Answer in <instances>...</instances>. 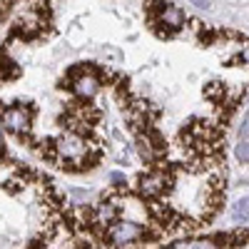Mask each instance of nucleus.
<instances>
[{"instance_id":"nucleus-1","label":"nucleus","mask_w":249,"mask_h":249,"mask_svg":"<svg viewBox=\"0 0 249 249\" xmlns=\"http://www.w3.org/2000/svg\"><path fill=\"white\" fill-rule=\"evenodd\" d=\"M105 234H107L112 247H124V244H132V242L144 239L142 227H137L135 222H112Z\"/></svg>"},{"instance_id":"nucleus-2","label":"nucleus","mask_w":249,"mask_h":249,"mask_svg":"<svg viewBox=\"0 0 249 249\" xmlns=\"http://www.w3.org/2000/svg\"><path fill=\"white\" fill-rule=\"evenodd\" d=\"M82 100H90L100 90V80L90 72H72V85H70Z\"/></svg>"},{"instance_id":"nucleus-3","label":"nucleus","mask_w":249,"mask_h":249,"mask_svg":"<svg viewBox=\"0 0 249 249\" xmlns=\"http://www.w3.org/2000/svg\"><path fill=\"white\" fill-rule=\"evenodd\" d=\"M167 190V175L164 172H147L140 177V192L144 197H160Z\"/></svg>"},{"instance_id":"nucleus-4","label":"nucleus","mask_w":249,"mask_h":249,"mask_svg":"<svg viewBox=\"0 0 249 249\" xmlns=\"http://www.w3.org/2000/svg\"><path fill=\"white\" fill-rule=\"evenodd\" d=\"M3 124H5L8 130H13V132H23V130H28V124H30V110L20 107V105L8 107V110L3 112Z\"/></svg>"},{"instance_id":"nucleus-5","label":"nucleus","mask_w":249,"mask_h":249,"mask_svg":"<svg viewBox=\"0 0 249 249\" xmlns=\"http://www.w3.org/2000/svg\"><path fill=\"white\" fill-rule=\"evenodd\" d=\"M160 23L162 25H170V30H179L184 25V13L175 5H167L162 13H160Z\"/></svg>"},{"instance_id":"nucleus-6","label":"nucleus","mask_w":249,"mask_h":249,"mask_svg":"<svg viewBox=\"0 0 249 249\" xmlns=\"http://www.w3.org/2000/svg\"><path fill=\"white\" fill-rule=\"evenodd\" d=\"M234 217H237L239 222H242V219L249 222V202H239V204L234 207Z\"/></svg>"},{"instance_id":"nucleus-7","label":"nucleus","mask_w":249,"mask_h":249,"mask_svg":"<svg viewBox=\"0 0 249 249\" xmlns=\"http://www.w3.org/2000/svg\"><path fill=\"white\" fill-rule=\"evenodd\" d=\"M237 160H242L244 164H249V142L242 140V144H237Z\"/></svg>"},{"instance_id":"nucleus-8","label":"nucleus","mask_w":249,"mask_h":249,"mask_svg":"<svg viewBox=\"0 0 249 249\" xmlns=\"http://www.w3.org/2000/svg\"><path fill=\"white\" fill-rule=\"evenodd\" d=\"M15 75H18V70L13 68V62H10V60L5 62V57H3V80H10V77H15Z\"/></svg>"},{"instance_id":"nucleus-9","label":"nucleus","mask_w":249,"mask_h":249,"mask_svg":"<svg viewBox=\"0 0 249 249\" xmlns=\"http://www.w3.org/2000/svg\"><path fill=\"white\" fill-rule=\"evenodd\" d=\"M192 5H197V8H202V10H210L212 8V0H190Z\"/></svg>"},{"instance_id":"nucleus-10","label":"nucleus","mask_w":249,"mask_h":249,"mask_svg":"<svg viewBox=\"0 0 249 249\" xmlns=\"http://www.w3.org/2000/svg\"><path fill=\"white\" fill-rule=\"evenodd\" d=\"M239 135H242V140H244V137H249V115H247V117H244V122H242Z\"/></svg>"}]
</instances>
